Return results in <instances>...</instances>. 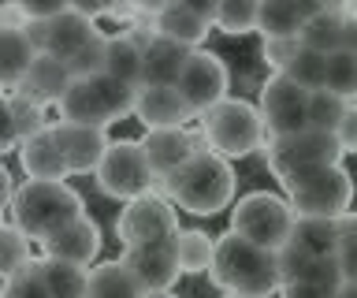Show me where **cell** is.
Returning <instances> with one entry per match:
<instances>
[{"instance_id": "obj_1", "label": "cell", "mask_w": 357, "mask_h": 298, "mask_svg": "<svg viewBox=\"0 0 357 298\" xmlns=\"http://www.w3.org/2000/svg\"><path fill=\"white\" fill-rule=\"evenodd\" d=\"M156 191L194 216H216L234 202V168L216 149L201 146L183 168H175L167 179H156L153 194Z\"/></svg>"}, {"instance_id": "obj_2", "label": "cell", "mask_w": 357, "mask_h": 298, "mask_svg": "<svg viewBox=\"0 0 357 298\" xmlns=\"http://www.w3.org/2000/svg\"><path fill=\"white\" fill-rule=\"evenodd\" d=\"M208 276L220 291H238V295H253V298H268L272 291L283 287L275 250L257 246V242L234 235V231L216 239V253H212Z\"/></svg>"}, {"instance_id": "obj_3", "label": "cell", "mask_w": 357, "mask_h": 298, "mask_svg": "<svg viewBox=\"0 0 357 298\" xmlns=\"http://www.w3.org/2000/svg\"><path fill=\"white\" fill-rule=\"evenodd\" d=\"M11 213H15V228L22 235L30 242H41L56 228H63L67 220L82 216L86 202L63 179H26L11 194Z\"/></svg>"}, {"instance_id": "obj_4", "label": "cell", "mask_w": 357, "mask_h": 298, "mask_svg": "<svg viewBox=\"0 0 357 298\" xmlns=\"http://www.w3.org/2000/svg\"><path fill=\"white\" fill-rule=\"evenodd\" d=\"M201 131H205L208 149H216L220 157H250V153L264 149L268 131L261 108L242 101V97H223L212 108L201 112Z\"/></svg>"}, {"instance_id": "obj_5", "label": "cell", "mask_w": 357, "mask_h": 298, "mask_svg": "<svg viewBox=\"0 0 357 298\" xmlns=\"http://www.w3.org/2000/svg\"><path fill=\"white\" fill-rule=\"evenodd\" d=\"M287 202L294 216H342L350 213L354 202V175L342 164H317V168H301L283 175Z\"/></svg>"}, {"instance_id": "obj_6", "label": "cell", "mask_w": 357, "mask_h": 298, "mask_svg": "<svg viewBox=\"0 0 357 298\" xmlns=\"http://www.w3.org/2000/svg\"><path fill=\"white\" fill-rule=\"evenodd\" d=\"M134 90L138 86H127L112 75H86V79H71V86L63 90L60 105V119L67 124H97L108 127L116 119L134 112Z\"/></svg>"}, {"instance_id": "obj_7", "label": "cell", "mask_w": 357, "mask_h": 298, "mask_svg": "<svg viewBox=\"0 0 357 298\" xmlns=\"http://www.w3.org/2000/svg\"><path fill=\"white\" fill-rule=\"evenodd\" d=\"M290 224H294V209L287 198L268 194V191H250L242 194L231 209V231L242 239L257 242V246L279 250L290 239Z\"/></svg>"}, {"instance_id": "obj_8", "label": "cell", "mask_w": 357, "mask_h": 298, "mask_svg": "<svg viewBox=\"0 0 357 298\" xmlns=\"http://www.w3.org/2000/svg\"><path fill=\"white\" fill-rule=\"evenodd\" d=\"M93 175H97L100 194L116 198V202H130V198L149 194L156 186V175L142 153V142H134V138L108 142V149H105V157H100Z\"/></svg>"}, {"instance_id": "obj_9", "label": "cell", "mask_w": 357, "mask_h": 298, "mask_svg": "<svg viewBox=\"0 0 357 298\" xmlns=\"http://www.w3.org/2000/svg\"><path fill=\"white\" fill-rule=\"evenodd\" d=\"M264 153H268V168H272L275 179H283L290 172H301V168H317V164H339V157H342L335 135L312 131V127L268 138Z\"/></svg>"}, {"instance_id": "obj_10", "label": "cell", "mask_w": 357, "mask_h": 298, "mask_svg": "<svg viewBox=\"0 0 357 298\" xmlns=\"http://www.w3.org/2000/svg\"><path fill=\"white\" fill-rule=\"evenodd\" d=\"M261 116H264L268 138L305 131L309 127V90H301L283 71L268 75L261 86Z\"/></svg>"}, {"instance_id": "obj_11", "label": "cell", "mask_w": 357, "mask_h": 298, "mask_svg": "<svg viewBox=\"0 0 357 298\" xmlns=\"http://www.w3.org/2000/svg\"><path fill=\"white\" fill-rule=\"evenodd\" d=\"M178 231L175 209L164 202L160 194H138L123 205V213L116 220V235L123 246H138V242H156V239H172Z\"/></svg>"}, {"instance_id": "obj_12", "label": "cell", "mask_w": 357, "mask_h": 298, "mask_svg": "<svg viewBox=\"0 0 357 298\" xmlns=\"http://www.w3.org/2000/svg\"><path fill=\"white\" fill-rule=\"evenodd\" d=\"M227 86H231L227 64H223L216 52L194 49V52H190V60H186V68H183V75H178L175 90L186 101L190 112L201 116L205 108H212L216 101L227 97Z\"/></svg>"}, {"instance_id": "obj_13", "label": "cell", "mask_w": 357, "mask_h": 298, "mask_svg": "<svg viewBox=\"0 0 357 298\" xmlns=\"http://www.w3.org/2000/svg\"><path fill=\"white\" fill-rule=\"evenodd\" d=\"M119 261L130 269V276L138 280L142 291H172V283L178 280V261H175L172 239L127 246V253Z\"/></svg>"}, {"instance_id": "obj_14", "label": "cell", "mask_w": 357, "mask_h": 298, "mask_svg": "<svg viewBox=\"0 0 357 298\" xmlns=\"http://www.w3.org/2000/svg\"><path fill=\"white\" fill-rule=\"evenodd\" d=\"M52 135L56 142H60L63 149V161L67 168H71L75 175H89L97 172L100 157H105L108 149V127H97V124H67V119H60V124H52Z\"/></svg>"}, {"instance_id": "obj_15", "label": "cell", "mask_w": 357, "mask_h": 298, "mask_svg": "<svg viewBox=\"0 0 357 298\" xmlns=\"http://www.w3.org/2000/svg\"><path fill=\"white\" fill-rule=\"evenodd\" d=\"M197 149H201V138L190 135L186 127H153L142 138V153L156 179H167L175 168H183Z\"/></svg>"}, {"instance_id": "obj_16", "label": "cell", "mask_w": 357, "mask_h": 298, "mask_svg": "<svg viewBox=\"0 0 357 298\" xmlns=\"http://www.w3.org/2000/svg\"><path fill=\"white\" fill-rule=\"evenodd\" d=\"M45 258H60V261H75V265H89L100 253V228L97 220H89L86 213L67 220L63 228H56L52 235L41 239Z\"/></svg>"}, {"instance_id": "obj_17", "label": "cell", "mask_w": 357, "mask_h": 298, "mask_svg": "<svg viewBox=\"0 0 357 298\" xmlns=\"http://www.w3.org/2000/svg\"><path fill=\"white\" fill-rule=\"evenodd\" d=\"M67 86H71V71H67V60L52 57V52H38V57L30 60L26 75L19 79L15 94L30 97V101H38V105L45 108V105H56V101H60Z\"/></svg>"}, {"instance_id": "obj_18", "label": "cell", "mask_w": 357, "mask_h": 298, "mask_svg": "<svg viewBox=\"0 0 357 298\" xmlns=\"http://www.w3.org/2000/svg\"><path fill=\"white\" fill-rule=\"evenodd\" d=\"M134 116L145 124V131L186 127V119H194V112L186 108V101L178 97L175 86H138L134 90Z\"/></svg>"}, {"instance_id": "obj_19", "label": "cell", "mask_w": 357, "mask_h": 298, "mask_svg": "<svg viewBox=\"0 0 357 298\" xmlns=\"http://www.w3.org/2000/svg\"><path fill=\"white\" fill-rule=\"evenodd\" d=\"M320 8H331V0H261L257 30L264 38H298L301 23Z\"/></svg>"}, {"instance_id": "obj_20", "label": "cell", "mask_w": 357, "mask_h": 298, "mask_svg": "<svg viewBox=\"0 0 357 298\" xmlns=\"http://www.w3.org/2000/svg\"><path fill=\"white\" fill-rule=\"evenodd\" d=\"M275 261H279V280L283 283H324V287H339L342 272H339V261L331 258H312V253H301L298 246H283L275 250Z\"/></svg>"}, {"instance_id": "obj_21", "label": "cell", "mask_w": 357, "mask_h": 298, "mask_svg": "<svg viewBox=\"0 0 357 298\" xmlns=\"http://www.w3.org/2000/svg\"><path fill=\"white\" fill-rule=\"evenodd\" d=\"M190 52H194L190 45H178V41L156 34L142 49V82L138 86H175L190 60Z\"/></svg>"}, {"instance_id": "obj_22", "label": "cell", "mask_w": 357, "mask_h": 298, "mask_svg": "<svg viewBox=\"0 0 357 298\" xmlns=\"http://www.w3.org/2000/svg\"><path fill=\"white\" fill-rule=\"evenodd\" d=\"M19 161H22V172H26L30 179H67V175H71L60 142L52 135V124L19 142Z\"/></svg>"}, {"instance_id": "obj_23", "label": "cell", "mask_w": 357, "mask_h": 298, "mask_svg": "<svg viewBox=\"0 0 357 298\" xmlns=\"http://www.w3.org/2000/svg\"><path fill=\"white\" fill-rule=\"evenodd\" d=\"M97 34V23L86 15L71 12V8H63L60 15L49 19V27H45V49L41 52H52V57L67 60L78 45H86L89 38Z\"/></svg>"}, {"instance_id": "obj_24", "label": "cell", "mask_w": 357, "mask_h": 298, "mask_svg": "<svg viewBox=\"0 0 357 298\" xmlns=\"http://www.w3.org/2000/svg\"><path fill=\"white\" fill-rule=\"evenodd\" d=\"M339 216H294L290 224V246H298L301 253H312V258H331L335 246H339Z\"/></svg>"}, {"instance_id": "obj_25", "label": "cell", "mask_w": 357, "mask_h": 298, "mask_svg": "<svg viewBox=\"0 0 357 298\" xmlns=\"http://www.w3.org/2000/svg\"><path fill=\"white\" fill-rule=\"evenodd\" d=\"M153 27H156V34H160V38H172V41H178V45H190V49H197L201 41L208 38V30H212L208 19H201L197 12H190V8L175 4V0L164 8V12L153 15Z\"/></svg>"}, {"instance_id": "obj_26", "label": "cell", "mask_w": 357, "mask_h": 298, "mask_svg": "<svg viewBox=\"0 0 357 298\" xmlns=\"http://www.w3.org/2000/svg\"><path fill=\"white\" fill-rule=\"evenodd\" d=\"M172 246H175L178 272L197 276V272H208L212 253H216V239H212L208 231H201V228H178L172 235Z\"/></svg>"}, {"instance_id": "obj_27", "label": "cell", "mask_w": 357, "mask_h": 298, "mask_svg": "<svg viewBox=\"0 0 357 298\" xmlns=\"http://www.w3.org/2000/svg\"><path fill=\"white\" fill-rule=\"evenodd\" d=\"M33 57L38 49L26 41L22 30H0V90H15Z\"/></svg>"}, {"instance_id": "obj_28", "label": "cell", "mask_w": 357, "mask_h": 298, "mask_svg": "<svg viewBox=\"0 0 357 298\" xmlns=\"http://www.w3.org/2000/svg\"><path fill=\"white\" fill-rule=\"evenodd\" d=\"M138 295H142V287L123 261L97 265L86 280V298H138Z\"/></svg>"}, {"instance_id": "obj_29", "label": "cell", "mask_w": 357, "mask_h": 298, "mask_svg": "<svg viewBox=\"0 0 357 298\" xmlns=\"http://www.w3.org/2000/svg\"><path fill=\"white\" fill-rule=\"evenodd\" d=\"M298 41L305 49L324 52V57L335 49H342V12L339 8H320V12H312L305 23H301Z\"/></svg>"}, {"instance_id": "obj_30", "label": "cell", "mask_w": 357, "mask_h": 298, "mask_svg": "<svg viewBox=\"0 0 357 298\" xmlns=\"http://www.w3.org/2000/svg\"><path fill=\"white\" fill-rule=\"evenodd\" d=\"M105 75L138 86L142 82V45L127 34H112L105 41Z\"/></svg>"}, {"instance_id": "obj_31", "label": "cell", "mask_w": 357, "mask_h": 298, "mask_svg": "<svg viewBox=\"0 0 357 298\" xmlns=\"http://www.w3.org/2000/svg\"><path fill=\"white\" fill-rule=\"evenodd\" d=\"M41 280L49 298H86V265L75 261H60V258H45L41 261Z\"/></svg>"}, {"instance_id": "obj_32", "label": "cell", "mask_w": 357, "mask_h": 298, "mask_svg": "<svg viewBox=\"0 0 357 298\" xmlns=\"http://www.w3.org/2000/svg\"><path fill=\"white\" fill-rule=\"evenodd\" d=\"M324 90L354 101L357 97V52L350 49H335L328 52V68H324Z\"/></svg>"}, {"instance_id": "obj_33", "label": "cell", "mask_w": 357, "mask_h": 298, "mask_svg": "<svg viewBox=\"0 0 357 298\" xmlns=\"http://www.w3.org/2000/svg\"><path fill=\"white\" fill-rule=\"evenodd\" d=\"M257 8L261 0H220L212 27H220L223 34H250L257 30Z\"/></svg>"}, {"instance_id": "obj_34", "label": "cell", "mask_w": 357, "mask_h": 298, "mask_svg": "<svg viewBox=\"0 0 357 298\" xmlns=\"http://www.w3.org/2000/svg\"><path fill=\"white\" fill-rule=\"evenodd\" d=\"M324 68H328V57L324 52H317V49H305V45H298V52H294V60L287 64V79H294L301 90H324Z\"/></svg>"}, {"instance_id": "obj_35", "label": "cell", "mask_w": 357, "mask_h": 298, "mask_svg": "<svg viewBox=\"0 0 357 298\" xmlns=\"http://www.w3.org/2000/svg\"><path fill=\"white\" fill-rule=\"evenodd\" d=\"M350 108V101L331 90H312L309 94V127L312 131H328V135H335V127H339L342 112Z\"/></svg>"}, {"instance_id": "obj_36", "label": "cell", "mask_w": 357, "mask_h": 298, "mask_svg": "<svg viewBox=\"0 0 357 298\" xmlns=\"http://www.w3.org/2000/svg\"><path fill=\"white\" fill-rule=\"evenodd\" d=\"M0 298H49L45 291V280H41V261H26L19 269H11L4 276V295Z\"/></svg>"}, {"instance_id": "obj_37", "label": "cell", "mask_w": 357, "mask_h": 298, "mask_svg": "<svg viewBox=\"0 0 357 298\" xmlns=\"http://www.w3.org/2000/svg\"><path fill=\"white\" fill-rule=\"evenodd\" d=\"M105 34H97L86 41V45H78L71 57H67V71H71V79H86V75H100L105 71Z\"/></svg>"}, {"instance_id": "obj_38", "label": "cell", "mask_w": 357, "mask_h": 298, "mask_svg": "<svg viewBox=\"0 0 357 298\" xmlns=\"http://www.w3.org/2000/svg\"><path fill=\"white\" fill-rule=\"evenodd\" d=\"M8 108H11V124H15V135H19V142L49 127V124H45V108H41L38 101H30V97L11 94V97H8Z\"/></svg>"}, {"instance_id": "obj_39", "label": "cell", "mask_w": 357, "mask_h": 298, "mask_svg": "<svg viewBox=\"0 0 357 298\" xmlns=\"http://www.w3.org/2000/svg\"><path fill=\"white\" fill-rule=\"evenodd\" d=\"M339 246H335V261H339L342 280H357V213H342L339 216Z\"/></svg>"}, {"instance_id": "obj_40", "label": "cell", "mask_w": 357, "mask_h": 298, "mask_svg": "<svg viewBox=\"0 0 357 298\" xmlns=\"http://www.w3.org/2000/svg\"><path fill=\"white\" fill-rule=\"evenodd\" d=\"M30 261V239L19 228H8L0 220V276H8L11 269Z\"/></svg>"}, {"instance_id": "obj_41", "label": "cell", "mask_w": 357, "mask_h": 298, "mask_svg": "<svg viewBox=\"0 0 357 298\" xmlns=\"http://www.w3.org/2000/svg\"><path fill=\"white\" fill-rule=\"evenodd\" d=\"M301 41L298 38H264V64L268 68H275V71H287V64L294 60V52H298Z\"/></svg>"}, {"instance_id": "obj_42", "label": "cell", "mask_w": 357, "mask_h": 298, "mask_svg": "<svg viewBox=\"0 0 357 298\" xmlns=\"http://www.w3.org/2000/svg\"><path fill=\"white\" fill-rule=\"evenodd\" d=\"M335 142H339L342 153H357V105H350L335 127Z\"/></svg>"}, {"instance_id": "obj_43", "label": "cell", "mask_w": 357, "mask_h": 298, "mask_svg": "<svg viewBox=\"0 0 357 298\" xmlns=\"http://www.w3.org/2000/svg\"><path fill=\"white\" fill-rule=\"evenodd\" d=\"M15 4L26 12L30 19H52L67 8V0H15Z\"/></svg>"}, {"instance_id": "obj_44", "label": "cell", "mask_w": 357, "mask_h": 298, "mask_svg": "<svg viewBox=\"0 0 357 298\" xmlns=\"http://www.w3.org/2000/svg\"><path fill=\"white\" fill-rule=\"evenodd\" d=\"M11 146H19V135H15V124H11V108H8V97L0 94V153H8Z\"/></svg>"}, {"instance_id": "obj_45", "label": "cell", "mask_w": 357, "mask_h": 298, "mask_svg": "<svg viewBox=\"0 0 357 298\" xmlns=\"http://www.w3.org/2000/svg\"><path fill=\"white\" fill-rule=\"evenodd\" d=\"M283 298H335V287H324V283H283Z\"/></svg>"}, {"instance_id": "obj_46", "label": "cell", "mask_w": 357, "mask_h": 298, "mask_svg": "<svg viewBox=\"0 0 357 298\" xmlns=\"http://www.w3.org/2000/svg\"><path fill=\"white\" fill-rule=\"evenodd\" d=\"M112 4H116V0H67V8H71V12H78V15H86V19L108 15Z\"/></svg>"}, {"instance_id": "obj_47", "label": "cell", "mask_w": 357, "mask_h": 298, "mask_svg": "<svg viewBox=\"0 0 357 298\" xmlns=\"http://www.w3.org/2000/svg\"><path fill=\"white\" fill-rule=\"evenodd\" d=\"M26 12H22V8L15 4V0H8L4 8H0V30H22L26 27Z\"/></svg>"}, {"instance_id": "obj_48", "label": "cell", "mask_w": 357, "mask_h": 298, "mask_svg": "<svg viewBox=\"0 0 357 298\" xmlns=\"http://www.w3.org/2000/svg\"><path fill=\"white\" fill-rule=\"evenodd\" d=\"M175 4L190 8V12H197L201 19H208V23H212V19H216V4H220V0H175Z\"/></svg>"}, {"instance_id": "obj_49", "label": "cell", "mask_w": 357, "mask_h": 298, "mask_svg": "<svg viewBox=\"0 0 357 298\" xmlns=\"http://www.w3.org/2000/svg\"><path fill=\"white\" fill-rule=\"evenodd\" d=\"M342 49L357 52V15H342Z\"/></svg>"}, {"instance_id": "obj_50", "label": "cell", "mask_w": 357, "mask_h": 298, "mask_svg": "<svg viewBox=\"0 0 357 298\" xmlns=\"http://www.w3.org/2000/svg\"><path fill=\"white\" fill-rule=\"evenodd\" d=\"M11 194H15V186H11V172L0 164V213L11 205Z\"/></svg>"}, {"instance_id": "obj_51", "label": "cell", "mask_w": 357, "mask_h": 298, "mask_svg": "<svg viewBox=\"0 0 357 298\" xmlns=\"http://www.w3.org/2000/svg\"><path fill=\"white\" fill-rule=\"evenodd\" d=\"M167 4H172V0H130V8L138 15H156V12H164Z\"/></svg>"}, {"instance_id": "obj_52", "label": "cell", "mask_w": 357, "mask_h": 298, "mask_svg": "<svg viewBox=\"0 0 357 298\" xmlns=\"http://www.w3.org/2000/svg\"><path fill=\"white\" fill-rule=\"evenodd\" d=\"M335 298H357V280H339V287H335Z\"/></svg>"}, {"instance_id": "obj_53", "label": "cell", "mask_w": 357, "mask_h": 298, "mask_svg": "<svg viewBox=\"0 0 357 298\" xmlns=\"http://www.w3.org/2000/svg\"><path fill=\"white\" fill-rule=\"evenodd\" d=\"M138 298H175L172 291H142Z\"/></svg>"}, {"instance_id": "obj_54", "label": "cell", "mask_w": 357, "mask_h": 298, "mask_svg": "<svg viewBox=\"0 0 357 298\" xmlns=\"http://www.w3.org/2000/svg\"><path fill=\"white\" fill-rule=\"evenodd\" d=\"M354 105H357V97H354Z\"/></svg>"}]
</instances>
